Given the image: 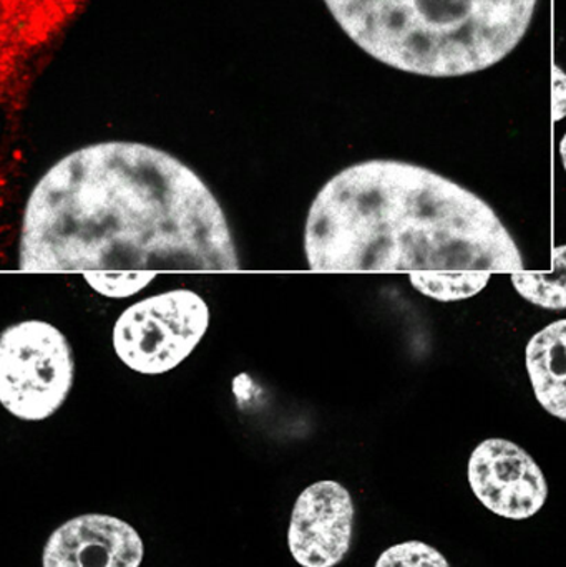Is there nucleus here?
<instances>
[{"label":"nucleus","instance_id":"nucleus-13","mask_svg":"<svg viewBox=\"0 0 566 567\" xmlns=\"http://www.w3.org/2000/svg\"><path fill=\"white\" fill-rule=\"evenodd\" d=\"M155 278V272H122V275L85 272L83 275V279L95 292L109 297V299H125V297L135 296Z\"/></svg>","mask_w":566,"mask_h":567},{"label":"nucleus","instance_id":"nucleus-9","mask_svg":"<svg viewBox=\"0 0 566 567\" xmlns=\"http://www.w3.org/2000/svg\"><path fill=\"white\" fill-rule=\"evenodd\" d=\"M525 367L535 399L558 420H566V320L558 319L534 333L525 347Z\"/></svg>","mask_w":566,"mask_h":567},{"label":"nucleus","instance_id":"nucleus-10","mask_svg":"<svg viewBox=\"0 0 566 567\" xmlns=\"http://www.w3.org/2000/svg\"><path fill=\"white\" fill-rule=\"evenodd\" d=\"M415 290L439 300L455 302L477 296L488 281L487 272H459V275H441V272H414L409 275Z\"/></svg>","mask_w":566,"mask_h":567},{"label":"nucleus","instance_id":"nucleus-11","mask_svg":"<svg viewBox=\"0 0 566 567\" xmlns=\"http://www.w3.org/2000/svg\"><path fill=\"white\" fill-rule=\"evenodd\" d=\"M565 246L555 251L557 275H512L517 292L528 302L548 310H564L566 306Z\"/></svg>","mask_w":566,"mask_h":567},{"label":"nucleus","instance_id":"nucleus-4","mask_svg":"<svg viewBox=\"0 0 566 567\" xmlns=\"http://www.w3.org/2000/svg\"><path fill=\"white\" fill-rule=\"evenodd\" d=\"M75 357L69 339L45 320L0 332V405L22 422H43L69 400Z\"/></svg>","mask_w":566,"mask_h":567},{"label":"nucleus","instance_id":"nucleus-1","mask_svg":"<svg viewBox=\"0 0 566 567\" xmlns=\"http://www.w3.org/2000/svg\"><path fill=\"white\" fill-rule=\"evenodd\" d=\"M225 209L182 159L145 143L83 146L50 166L22 215L29 272L238 271Z\"/></svg>","mask_w":566,"mask_h":567},{"label":"nucleus","instance_id":"nucleus-8","mask_svg":"<svg viewBox=\"0 0 566 567\" xmlns=\"http://www.w3.org/2000/svg\"><path fill=\"white\" fill-rule=\"evenodd\" d=\"M145 555L138 532L109 515L69 519L50 535L42 567H140Z\"/></svg>","mask_w":566,"mask_h":567},{"label":"nucleus","instance_id":"nucleus-3","mask_svg":"<svg viewBox=\"0 0 566 567\" xmlns=\"http://www.w3.org/2000/svg\"><path fill=\"white\" fill-rule=\"evenodd\" d=\"M346 35L384 65L431 79L471 75L511 55L538 0H325Z\"/></svg>","mask_w":566,"mask_h":567},{"label":"nucleus","instance_id":"nucleus-7","mask_svg":"<svg viewBox=\"0 0 566 567\" xmlns=\"http://www.w3.org/2000/svg\"><path fill=\"white\" fill-rule=\"evenodd\" d=\"M356 506L341 483L325 480L308 486L296 499L288 546L302 567H335L351 551Z\"/></svg>","mask_w":566,"mask_h":567},{"label":"nucleus","instance_id":"nucleus-12","mask_svg":"<svg viewBox=\"0 0 566 567\" xmlns=\"http://www.w3.org/2000/svg\"><path fill=\"white\" fill-rule=\"evenodd\" d=\"M375 567H452L434 546L422 542H405L391 546L379 556Z\"/></svg>","mask_w":566,"mask_h":567},{"label":"nucleus","instance_id":"nucleus-6","mask_svg":"<svg viewBox=\"0 0 566 567\" xmlns=\"http://www.w3.org/2000/svg\"><path fill=\"white\" fill-rule=\"evenodd\" d=\"M467 476L478 502L502 518H532L547 502L544 472L527 450L511 440L478 443L469 460Z\"/></svg>","mask_w":566,"mask_h":567},{"label":"nucleus","instance_id":"nucleus-5","mask_svg":"<svg viewBox=\"0 0 566 567\" xmlns=\"http://www.w3.org/2000/svg\"><path fill=\"white\" fill-rule=\"evenodd\" d=\"M212 312L195 290L155 293L126 307L113 326V350L142 375H163L185 362L209 329Z\"/></svg>","mask_w":566,"mask_h":567},{"label":"nucleus","instance_id":"nucleus-2","mask_svg":"<svg viewBox=\"0 0 566 567\" xmlns=\"http://www.w3.org/2000/svg\"><path fill=\"white\" fill-rule=\"evenodd\" d=\"M318 272H511L525 261L495 209L414 163L369 159L319 189L305 226Z\"/></svg>","mask_w":566,"mask_h":567}]
</instances>
